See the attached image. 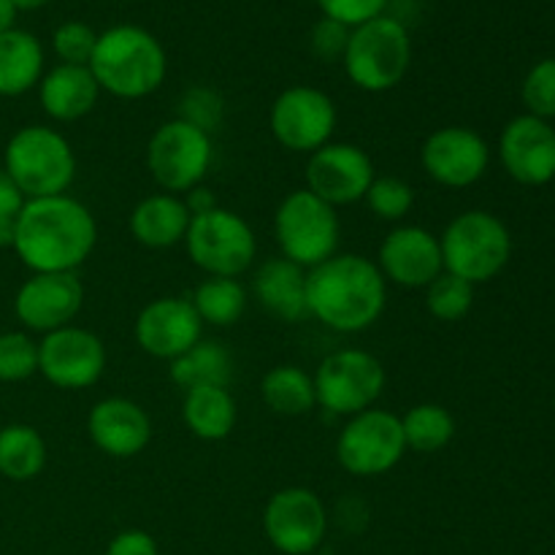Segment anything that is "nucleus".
I'll return each instance as SVG.
<instances>
[{
	"instance_id": "f257e3e1",
	"label": "nucleus",
	"mask_w": 555,
	"mask_h": 555,
	"mask_svg": "<svg viewBox=\"0 0 555 555\" xmlns=\"http://www.w3.org/2000/svg\"><path fill=\"white\" fill-rule=\"evenodd\" d=\"M98 247V222L74 195L25 201L14 222V253L33 274L76 271Z\"/></svg>"
},
{
	"instance_id": "f03ea898",
	"label": "nucleus",
	"mask_w": 555,
	"mask_h": 555,
	"mask_svg": "<svg viewBox=\"0 0 555 555\" xmlns=\"http://www.w3.org/2000/svg\"><path fill=\"white\" fill-rule=\"evenodd\" d=\"M388 307V282L377 263L356 253H336L307 271L309 318L336 334L372 328Z\"/></svg>"
},
{
	"instance_id": "7ed1b4c3",
	"label": "nucleus",
	"mask_w": 555,
	"mask_h": 555,
	"mask_svg": "<svg viewBox=\"0 0 555 555\" xmlns=\"http://www.w3.org/2000/svg\"><path fill=\"white\" fill-rule=\"evenodd\" d=\"M90 70L101 92L119 101L155 95L168 76V54L157 36L139 25H114L98 33Z\"/></svg>"
},
{
	"instance_id": "20e7f679",
	"label": "nucleus",
	"mask_w": 555,
	"mask_h": 555,
	"mask_svg": "<svg viewBox=\"0 0 555 555\" xmlns=\"http://www.w3.org/2000/svg\"><path fill=\"white\" fill-rule=\"evenodd\" d=\"M3 168L25 201L65 195L76 179V152L70 141L49 125H25L9 139Z\"/></svg>"
},
{
	"instance_id": "39448f33",
	"label": "nucleus",
	"mask_w": 555,
	"mask_h": 555,
	"mask_svg": "<svg viewBox=\"0 0 555 555\" xmlns=\"http://www.w3.org/2000/svg\"><path fill=\"white\" fill-rule=\"evenodd\" d=\"M345 74L358 90L388 92L404 81L412 65V38L396 16H374L352 27L341 54Z\"/></svg>"
},
{
	"instance_id": "423d86ee",
	"label": "nucleus",
	"mask_w": 555,
	"mask_h": 555,
	"mask_svg": "<svg viewBox=\"0 0 555 555\" xmlns=\"http://www.w3.org/2000/svg\"><path fill=\"white\" fill-rule=\"evenodd\" d=\"M442 263L448 274L461 276L469 285L496 280L513 258L509 228L496 215L482 209L461 211L439 236Z\"/></svg>"
},
{
	"instance_id": "0eeeda50",
	"label": "nucleus",
	"mask_w": 555,
	"mask_h": 555,
	"mask_svg": "<svg viewBox=\"0 0 555 555\" xmlns=\"http://www.w3.org/2000/svg\"><path fill=\"white\" fill-rule=\"evenodd\" d=\"M274 238L282 258L301 266L304 271H312L339 253V215L307 188L293 190L276 206Z\"/></svg>"
},
{
	"instance_id": "6e6552de",
	"label": "nucleus",
	"mask_w": 555,
	"mask_h": 555,
	"mask_svg": "<svg viewBox=\"0 0 555 555\" xmlns=\"http://www.w3.org/2000/svg\"><path fill=\"white\" fill-rule=\"evenodd\" d=\"M215 163L211 133L188 119H168L152 133L146 144V171L160 193L188 195L201 188Z\"/></svg>"
},
{
	"instance_id": "1a4fd4ad",
	"label": "nucleus",
	"mask_w": 555,
	"mask_h": 555,
	"mask_svg": "<svg viewBox=\"0 0 555 555\" xmlns=\"http://www.w3.org/2000/svg\"><path fill=\"white\" fill-rule=\"evenodd\" d=\"M184 247H188L190 260L206 276L238 280L255 266L258 238L242 215L217 204L215 209L193 215Z\"/></svg>"
},
{
	"instance_id": "9d476101",
	"label": "nucleus",
	"mask_w": 555,
	"mask_h": 555,
	"mask_svg": "<svg viewBox=\"0 0 555 555\" xmlns=\"http://www.w3.org/2000/svg\"><path fill=\"white\" fill-rule=\"evenodd\" d=\"M312 379L318 406H323L328 415L352 417L377 404L388 374L377 356L358 347H345L325 356Z\"/></svg>"
},
{
	"instance_id": "9b49d317",
	"label": "nucleus",
	"mask_w": 555,
	"mask_h": 555,
	"mask_svg": "<svg viewBox=\"0 0 555 555\" xmlns=\"http://www.w3.org/2000/svg\"><path fill=\"white\" fill-rule=\"evenodd\" d=\"M406 455L401 417L396 412L363 410L347 417L336 439V461L352 477H383Z\"/></svg>"
},
{
	"instance_id": "f8f14e48",
	"label": "nucleus",
	"mask_w": 555,
	"mask_h": 555,
	"mask_svg": "<svg viewBox=\"0 0 555 555\" xmlns=\"http://www.w3.org/2000/svg\"><path fill=\"white\" fill-rule=\"evenodd\" d=\"M336 125H339V112H336L334 98L318 87H287L271 103V135L287 152L312 155L334 139Z\"/></svg>"
},
{
	"instance_id": "ddd939ff",
	"label": "nucleus",
	"mask_w": 555,
	"mask_h": 555,
	"mask_svg": "<svg viewBox=\"0 0 555 555\" xmlns=\"http://www.w3.org/2000/svg\"><path fill=\"white\" fill-rule=\"evenodd\" d=\"M266 540L285 555H309L318 551L328 531L325 504L312 488L291 486L271 493L263 509Z\"/></svg>"
},
{
	"instance_id": "4468645a",
	"label": "nucleus",
	"mask_w": 555,
	"mask_h": 555,
	"mask_svg": "<svg viewBox=\"0 0 555 555\" xmlns=\"http://www.w3.org/2000/svg\"><path fill=\"white\" fill-rule=\"evenodd\" d=\"M106 345L95 331L65 325L38 341V374L60 390H87L106 372Z\"/></svg>"
},
{
	"instance_id": "2eb2a0df",
	"label": "nucleus",
	"mask_w": 555,
	"mask_h": 555,
	"mask_svg": "<svg viewBox=\"0 0 555 555\" xmlns=\"http://www.w3.org/2000/svg\"><path fill=\"white\" fill-rule=\"evenodd\" d=\"M421 166L431 182L464 190L486 177L491 166V146L466 125H444L423 141Z\"/></svg>"
},
{
	"instance_id": "dca6fc26",
	"label": "nucleus",
	"mask_w": 555,
	"mask_h": 555,
	"mask_svg": "<svg viewBox=\"0 0 555 555\" xmlns=\"http://www.w3.org/2000/svg\"><path fill=\"white\" fill-rule=\"evenodd\" d=\"M374 177L377 171L369 152L350 141H328L307 160V190L334 209L366 198Z\"/></svg>"
},
{
	"instance_id": "f3484780",
	"label": "nucleus",
	"mask_w": 555,
	"mask_h": 555,
	"mask_svg": "<svg viewBox=\"0 0 555 555\" xmlns=\"http://www.w3.org/2000/svg\"><path fill=\"white\" fill-rule=\"evenodd\" d=\"M85 307V285L76 271L30 274L14 296V314L27 334H52L74 325Z\"/></svg>"
},
{
	"instance_id": "a211bd4d",
	"label": "nucleus",
	"mask_w": 555,
	"mask_h": 555,
	"mask_svg": "<svg viewBox=\"0 0 555 555\" xmlns=\"http://www.w3.org/2000/svg\"><path fill=\"white\" fill-rule=\"evenodd\" d=\"M133 336L141 352L171 363L204 339V323L190 296H160L135 314Z\"/></svg>"
},
{
	"instance_id": "6ab92c4d",
	"label": "nucleus",
	"mask_w": 555,
	"mask_h": 555,
	"mask_svg": "<svg viewBox=\"0 0 555 555\" xmlns=\"http://www.w3.org/2000/svg\"><path fill=\"white\" fill-rule=\"evenodd\" d=\"M374 263L385 282L406 291H426L444 271L439 236L423 225H396L379 244Z\"/></svg>"
},
{
	"instance_id": "aec40b11",
	"label": "nucleus",
	"mask_w": 555,
	"mask_h": 555,
	"mask_svg": "<svg viewBox=\"0 0 555 555\" xmlns=\"http://www.w3.org/2000/svg\"><path fill=\"white\" fill-rule=\"evenodd\" d=\"M499 157L515 182L529 188L547 184L555 179V130L547 119L520 114L502 130Z\"/></svg>"
},
{
	"instance_id": "412c9836",
	"label": "nucleus",
	"mask_w": 555,
	"mask_h": 555,
	"mask_svg": "<svg viewBox=\"0 0 555 555\" xmlns=\"http://www.w3.org/2000/svg\"><path fill=\"white\" fill-rule=\"evenodd\" d=\"M90 442L108 459H135L152 442V417L144 406L125 396H108L92 404L87 415Z\"/></svg>"
},
{
	"instance_id": "4be33fe9",
	"label": "nucleus",
	"mask_w": 555,
	"mask_h": 555,
	"mask_svg": "<svg viewBox=\"0 0 555 555\" xmlns=\"http://www.w3.org/2000/svg\"><path fill=\"white\" fill-rule=\"evenodd\" d=\"M36 90L43 114L54 122L85 119L101 101V87H98L90 65L57 63L43 74Z\"/></svg>"
},
{
	"instance_id": "5701e85b",
	"label": "nucleus",
	"mask_w": 555,
	"mask_h": 555,
	"mask_svg": "<svg viewBox=\"0 0 555 555\" xmlns=\"http://www.w3.org/2000/svg\"><path fill=\"white\" fill-rule=\"evenodd\" d=\"M253 291L260 307L282 323H301L309 318L307 271L285 260L282 255L263 260L255 269Z\"/></svg>"
},
{
	"instance_id": "b1692460",
	"label": "nucleus",
	"mask_w": 555,
	"mask_h": 555,
	"mask_svg": "<svg viewBox=\"0 0 555 555\" xmlns=\"http://www.w3.org/2000/svg\"><path fill=\"white\" fill-rule=\"evenodd\" d=\"M188 204L182 195L171 193H152L141 198L130 211V236L146 249H168L184 244V236L190 231Z\"/></svg>"
},
{
	"instance_id": "393cba45",
	"label": "nucleus",
	"mask_w": 555,
	"mask_h": 555,
	"mask_svg": "<svg viewBox=\"0 0 555 555\" xmlns=\"http://www.w3.org/2000/svg\"><path fill=\"white\" fill-rule=\"evenodd\" d=\"M47 74V52L33 33L11 27L0 33V98H20L36 90Z\"/></svg>"
},
{
	"instance_id": "a878e982",
	"label": "nucleus",
	"mask_w": 555,
	"mask_h": 555,
	"mask_svg": "<svg viewBox=\"0 0 555 555\" xmlns=\"http://www.w3.org/2000/svg\"><path fill=\"white\" fill-rule=\"evenodd\" d=\"M238 421L236 399L228 388H193L182 399V423L195 439L222 442Z\"/></svg>"
},
{
	"instance_id": "bb28decb",
	"label": "nucleus",
	"mask_w": 555,
	"mask_h": 555,
	"mask_svg": "<svg viewBox=\"0 0 555 555\" xmlns=\"http://www.w3.org/2000/svg\"><path fill=\"white\" fill-rule=\"evenodd\" d=\"M168 377L182 393L193 388H228L233 379V358L222 341L201 339L168 363Z\"/></svg>"
},
{
	"instance_id": "cd10ccee",
	"label": "nucleus",
	"mask_w": 555,
	"mask_h": 555,
	"mask_svg": "<svg viewBox=\"0 0 555 555\" xmlns=\"http://www.w3.org/2000/svg\"><path fill=\"white\" fill-rule=\"evenodd\" d=\"M49 450L38 428L9 423L0 428V475L11 482H30L43 472Z\"/></svg>"
},
{
	"instance_id": "c85d7f7f",
	"label": "nucleus",
	"mask_w": 555,
	"mask_h": 555,
	"mask_svg": "<svg viewBox=\"0 0 555 555\" xmlns=\"http://www.w3.org/2000/svg\"><path fill=\"white\" fill-rule=\"evenodd\" d=\"M260 399L274 415L282 417H301L318 406V393H314L312 374L293 363H282L266 372L260 383Z\"/></svg>"
},
{
	"instance_id": "c756f323",
	"label": "nucleus",
	"mask_w": 555,
	"mask_h": 555,
	"mask_svg": "<svg viewBox=\"0 0 555 555\" xmlns=\"http://www.w3.org/2000/svg\"><path fill=\"white\" fill-rule=\"evenodd\" d=\"M201 323L211 328H231L247 312V287L233 276H206L190 296Z\"/></svg>"
},
{
	"instance_id": "7c9ffc66",
	"label": "nucleus",
	"mask_w": 555,
	"mask_h": 555,
	"mask_svg": "<svg viewBox=\"0 0 555 555\" xmlns=\"http://www.w3.org/2000/svg\"><path fill=\"white\" fill-rule=\"evenodd\" d=\"M399 417L406 450H412V453L431 455L453 442L455 417L450 415L448 406L434 404V401H423V404L410 406V410Z\"/></svg>"
},
{
	"instance_id": "2f4dec72",
	"label": "nucleus",
	"mask_w": 555,
	"mask_h": 555,
	"mask_svg": "<svg viewBox=\"0 0 555 555\" xmlns=\"http://www.w3.org/2000/svg\"><path fill=\"white\" fill-rule=\"evenodd\" d=\"M475 307V285L464 282L461 276L442 274L426 287V309L431 318L442 320V323H459Z\"/></svg>"
},
{
	"instance_id": "473e14b6",
	"label": "nucleus",
	"mask_w": 555,
	"mask_h": 555,
	"mask_svg": "<svg viewBox=\"0 0 555 555\" xmlns=\"http://www.w3.org/2000/svg\"><path fill=\"white\" fill-rule=\"evenodd\" d=\"M366 206L377 220L385 222H401L415 206V190L406 179L385 173V177H374V182L366 190Z\"/></svg>"
},
{
	"instance_id": "72a5a7b5",
	"label": "nucleus",
	"mask_w": 555,
	"mask_h": 555,
	"mask_svg": "<svg viewBox=\"0 0 555 555\" xmlns=\"http://www.w3.org/2000/svg\"><path fill=\"white\" fill-rule=\"evenodd\" d=\"M38 374V341L27 331L0 334V383H25Z\"/></svg>"
},
{
	"instance_id": "f704fd0d",
	"label": "nucleus",
	"mask_w": 555,
	"mask_h": 555,
	"mask_svg": "<svg viewBox=\"0 0 555 555\" xmlns=\"http://www.w3.org/2000/svg\"><path fill=\"white\" fill-rule=\"evenodd\" d=\"M98 33L87 22L70 20L63 22L52 33V49L60 63L65 65H90L92 52H95Z\"/></svg>"
},
{
	"instance_id": "c9c22d12",
	"label": "nucleus",
	"mask_w": 555,
	"mask_h": 555,
	"mask_svg": "<svg viewBox=\"0 0 555 555\" xmlns=\"http://www.w3.org/2000/svg\"><path fill=\"white\" fill-rule=\"evenodd\" d=\"M520 95H524V103L526 108H529L531 117H555V57L540 60V63L526 74Z\"/></svg>"
},
{
	"instance_id": "e433bc0d",
	"label": "nucleus",
	"mask_w": 555,
	"mask_h": 555,
	"mask_svg": "<svg viewBox=\"0 0 555 555\" xmlns=\"http://www.w3.org/2000/svg\"><path fill=\"white\" fill-rule=\"evenodd\" d=\"M179 119H188V122L198 125L201 130L211 133L222 119V98L215 90H209V87H193V90L182 95Z\"/></svg>"
},
{
	"instance_id": "4c0bfd02",
	"label": "nucleus",
	"mask_w": 555,
	"mask_h": 555,
	"mask_svg": "<svg viewBox=\"0 0 555 555\" xmlns=\"http://www.w3.org/2000/svg\"><path fill=\"white\" fill-rule=\"evenodd\" d=\"M388 3L390 0H318L323 16L350 27V30L374 20V16H383Z\"/></svg>"
},
{
	"instance_id": "58836bf2",
	"label": "nucleus",
	"mask_w": 555,
	"mask_h": 555,
	"mask_svg": "<svg viewBox=\"0 0 555 555\" xmlns=\"http://www.w3.org/2000/svg\"><path fill=\"white\" fill-rule=\"evenodd\" d=\"M347 41H350V27L339 25V22L328 20V16H323V20L312 27V36H309L312 52L318 54L320 60H341Z\"/></svg>"
},
{
	"instance_id": "ea45409f",
	"label": "nucleus",
	"mask_w": 555,
	"mask_h": 555,
	"mask_svg": "<svg viewBox=\"0 0 555 555\" xmlns=\"http://www.w3.org/2000/svg\"><path fill=\"white\" fill-rule=\"evenodd\" d=\"M103 555H157V542L155 537L146 534V531L128 529L119 531V534L108 542Z\"/></svg>"
},
{
	"instance_id": "a19ab883",
	"label": "nucleus",
	"mask_w": 555,
	"mask_h": 555,
	"mask_svg": "<svg viewBox=\"0 0 555 555\" xmlns=\"http://www.w3.org/2000/svg\"><path fill=\"white\" fill-rule=\"evenodd\" d=\"M22 206H25V195L20 193L14 179H11L9 173H5V168L0 166V220H16Z\"/></svg>"
},
{
	"instance_id": "79ce46f5",
	"label": "nucleus",
	"mask_w": 555,
	"mask_h": 555,
	"mask_svg": "<svg viewBox=\"0 0 555 555\" xmlns=\"http://www.w3.org/2000/svg\"><path fill=\"white\" fill-rule=\"evenodd\" d=\"M16 20V9L11 5V0H0V33L11 30Z\"/></svg>"
},
{
	"instance_id": "37998d69",
	"label": "nucleus",
	"mask_w": 555,
	"mask_h": 555,
	"mask_svg": "<svg viewBox=\"0 0 555 555\" xmlns=\"http://www.w3.org/2000/svg\"><path fill=\"white\" fill-rule=\"evenodd\" d=\"M14 222L0 220V249H14Z\"/></svg>"
},
{
	"instance_id": "c03bdc74",
	"label": "nucleus",
	"mask_w": 555,
	"mask_h": 555,
	"mask_svg": "<svg viewBox=\"0 0 555 555\" xmlns=\"http://www.w3.org/2000/svg\"><path fill=\"white\" fill-rule=\"evenodd\" d=\"M49 0H11V5L16 9V14H20V11H38V9H43Z\"/></svg>"
}]
</instances>
